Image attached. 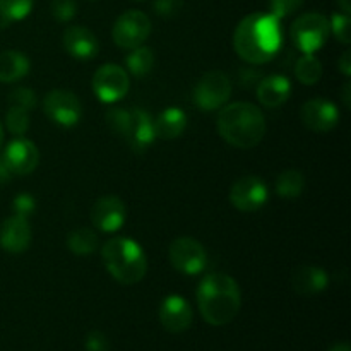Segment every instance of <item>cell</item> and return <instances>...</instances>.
<instances>
[{"label": "cell", "mask_w": 351, "mask_h": 351, "mask_svg": "<svg viewBox=\"0 0 351 351\" xmlns=\"http://www.w3.org/2000/svg\"><path fill=\"white\" fill-rule=\"evenodd\" d=\"M50 10L58 23H69L77 14V3L75 0H51Z\"/></svg>", "instance_id": "31"}, {"label": "cell", "mask_w": 351, "mask_h": 351, "mask_svg": "<svg viewBox=\"0 0 351 351\" xmlns=\"http://www.w3.org/2000/svg\"><path fill=\"white\" fill-rule=\"evenodd\" d=\"M91 2H98V0H91Z\"/></svg>", "instance_id": "43"}, {"label": "cell", "mask_w": 351, "mask_h": 351, "mask_svg": "<svg viewBox=\"0 0 351 351\" xmlns=\"http://www.w3.org/2000/svg\"><path fill=\"white\" fill-rule=\"evenodd\" d=\"M170 263L178 273L195 276L201 274L208 266V254L202 243L192 237H180L173 240L168 249Z\"/></svg>", "instance_id": "9"}, {"label": "cell", "mask_w": 351, "mask_h": 351, "mask_svg": "<svg viewBox=\"0 0 351 351\" xmlns=\"http://www.w3.org/2000/svg\"><path fill=\"white\" fill-rule=\"evenodd\" d=\"M5 127L14 136L23 137L29 129V112L17 106H9L5 113Z\"/></svg>", "instance_id": "28"}, {"label": "cell", "mask_w": 351, "mask_h": 351, "mask_svg": "<svg viewBox=\"0 0 351 351\" xmlns=\"http://www.w3.org/2000/svg\"><path fill=\"white\" fill-rule=\"evenodd\" d=\"M105 119L110 130L117 134L134 153H146L156 139L153 117L144 110L112 106L106 110Z\"/></svg>", "instance_id": "5"}, {"label": "cell", "mask_w": 351, "mask_h": 351, "mask_svg": "<svg viewBox=\"0 0 351 351\" xmlns=\"http://www.w3.org/2000/svg\"><path fill=\"white\" fill-rule=\"evenodd\" d=\"M93 91L103 103H117L129 93L130 79L123 67L117 64H105L93 75Z\"/></svg>", "instance_id": "10"}, {"label": "cell", "mask_w": 351, "mask_h": 351, "mask_svg": "<svg viewBox=\"0 0 351 351\" xmlns=\"http://www.w3.org/2000/svg\"><path fill=\"white\" fill-rule=\"evenodd\" d=\"M127 71L136 77H144L153 71L154 65V51L149 47H137L130 50V53L125 57Z\"/></svg>", "instance_id": "24"}, {"label": "cell", "mask_w": 351, "mask_h": 351, "mask_svg": "<svg viewBox=\"0 0 351 351\" xmlns=\"http://www.w3.org/2000/svg\"><path fill=\"white\" fill-rule=\"evenodd\" d=\"M329 351H351V350H350L348 343H338V345L332 346V348Z\"/></svg>", "instance_id": "40"}, {"label": "cell", "mask_w": 351, "mask_h": 351, "mask_svg": "<svg viewBox=\"0 0 351 351\" xmlns=\"http://www.w3.org/2000/svg\"><path fill=\"white\" fill-rule=\"evenodd\" d=\"M153 7L158 16L171 19V17L178 16V12L184 7V0H154Z\"/></svg>", "instance_id": "33"}, {"label": "cell", "mask_w": 351, "mask_h": 351, "mask_svg": "<svg viewBox=\"0 0 351 351\" xmlns=\"http://www.w3.org/2000/svg\"><path fill=\"white\" fill-rule=\"evenodd\" d=\"M31 243V225L24 216H9L0 226V247L5 252L21 254Z\"/></svg>", "instance_id": "18"}, {"label": "cell", "mask_w": 351, "mask_h": 351, "mask_svg": "<svg viewBox=\"0 0 351 351\" xmlns=\"http://www.w3.org/2000/svg\"><path fill=\"white\" fill-rule=\"evenodd\" d=\"M2 160L12 175H29L40 163V151L29 139L17 137L5 147Z\"/></svg>", "instance_id": "15"}, {"label": "cell", "mask_w": 351, "mask_h": 351, "mask_svg": "<svg viewBox=\"0 0 351 351\" xmlns=\"http://www.w3.org/2000/svg\"><path fill=\"white\" fill-rule=\"evenodd\" d=\"M2 144H3V129L2 125H0V147H2Z\"/></svg>", "instance_id": "41"}, {"label": "cell", "mask_w": 351, "mask_h": 351, "mask_svg": "<svg viewBox=\"0 0 351 351\" xmlns=\"http://www.w3.org/2000/svg\"><path fill=\"white\" fill-rule=\"evenodd\" d=\"M197 305L208 324L216 328L230 324L242 305L239 283L228 274H206L197 287Z\"/></svg>", "instance_id": "2"}, {"label": "cell", "mask_w": 351, "mask_h": 351, "mask_svg": "<svg viewBox=\"0 0 351 351\" xmlns=\"http://www.w3.org/2000/svg\"><path fill=\"white\" fill-rule=\"evenodd\" d=\"M160 322L168 332H184L191 328L192 324V308L191 304L180 295H170L165 298L160 305Z\"/></svg>", "instance_id": "16"}, {"label": "cell", "mask_w": 351, "mask_h": 351, "mask_svg": "<svg viewBox=\"0 0 351 351\" xmlns=\"http://www.w3.org/2000/svg\"><path fill=\"white\" fill-rule=\"evenodd\" d=\"M137 2H144V0H137Z\"/></svg>", "instance_id": "42"}, {"label": "cell", "mask_w": 351, "mask_h": 351, "mask_svg": "<svg viewBox=\"0 0 351 351\" xmlns=\"http://www.w3.org/2000/svg\"><path fill=\"white\" fill-rule=\"evenodd\" d=\"M290 33L293 43L297 45L302 53H315L328 41L329 34H331V26L324 14L307 12L293 21Z\"/></svg>", "instance_id": "6"}, {"label": "cell", "mask_w": 351, "mask_h": 351, "mask_svg": "<svg viewBox=\"0 0 351 351\" xmlns=\"http://www.w3.org/2000/svg\"><path fill=\"white\" fill-rule=\"evenodd\" d=\"M7 101H9V106H17V108H23V110H27V112H31V110H34V106H36L38 98L36 95H34L33 89L17 88L14 89V91H10Z\"/></svg>", "instance_id": "30"}, {"label": "cell", "mask_w": 351, "mask_h": 351, "mask_svg": "<svg viewBox=\"0 0 351 351\" xmlns=\"http://www.w3.org/2000/svg\"><path fill=\"white\" fill-rule=\"evenodd\" d=\"M29 72V60L26 55L16 50L0 53V82H16Z\"/></svg>", "instance_id": "22"}, {"label": "cell", "mask_w": 351, "mask_h": 351, "mask_svg": "<svg viewBox=\"0 0 351 351\" xmlns=\"http://www.w3.org/2000/svg\"><path fill=\"white\" fill-rule=\"evenodd\" d=\"M329 26H331V33L335 34L336 40L343 45L351 43V19L350 14H332L331 21H329Z\"/></svg>", "instance_id": "29"}, {"label": "cell", "mask_w": 351, "mask_h": 351, "mask_svg": "<svg viewBox=\"0 0 351 351\" xmlns=\"http://www.w3.org/2000/svg\"><path fill=\"white\" fill-rule=\"evenodd\" d=\"M304 0H269V9L274 17L278 19H285V17L291 16L293 12H297L302 7Z\"/></svg>", "instance_id": "32"}, {"label": "cell", "mask_w": 351, "mask_h": 351, "mask_svg": "<svg viewBox=\"0 0 351 351\" xmlns=\"http://www.w3.org/2000/svg\"><path fill=\"white\" fill-rule=\"evenodd\" d=\"M305 189V178L302 171L298 170H287L280 173L276 178V192L280 197L295 199L302 195Z\"/></svg>", "instance_id": "26"}, {"label": "cell", "mask_w": 351, "mask_h": 351, "mask_svg": "<svg viewBox=\"0 0 351 351\" xmlns=\"http://www.w3.org/2000/svg\"><path fill=\"white\" fill-rule=\"evenodd\" d=\"M218 132L230 146L252 149L266 136V119L259 106L249 101L230 103L219 108Z\"/></svg>", "instance_id": "3"}, {"label": "cell", "mask_w": 351, "mask_h": 351, "mask_svg": "<svg viewBox=\"0 0 351 351\" xmlns=\"http://www.w3.org/2000/svg\"><path fill=\"white\" fill-rule=\"evenodd\" d=\"M62 45L65 51L77 60H91L99 51L98 38L84 26H69L62 34Z\"/></svg>", "instance_id": "17"}, {"label": "cell", "mask_w": 351, "mask_h": 351, "mask_svg": "<svg viewBox=\"0 0 351 351\" xmlns=\"http://www.w3.org/2000/svg\"><path fill=\"white\" fill-rule=\"evenodd\" d=\"M322 72L324 69H322L321 60L314 53H304L295 65V75L298 82L305 86L317 84L322 77Z\"/></svg>", "instance_id": "25"}, {"label": "cell", "mask_w": 351, "mask_h": 351, "mask_svg": "<svg viewBox=\"0 0 351 351\" xmlns=\"http://www.w3.org/2000/svg\"><path fill=\"white\" fill-rule=\"evenodd\" d=\"M338 69L341 71L343 75L350 77L351 75V51L346 50L345 53L338 58Z\"/></svg>", "instance_id": "36"}, {"label": "cell", "mask_w": 351, "mask_h": 351, "mask_svg": "<svg viewBox=\"0 0 351 351\" xmlns=\"http://www.w3.org/2000/svg\"><path fill=\"white\" fill-rule=\"evenodd\" d=\"M232 96V81L221 71H209L199 79L194 89V103L204 112L225 106Z\"/></svg>", "instance_id": "7"}, {"label": "cell", "mask_w": 351, "mask_h": 351, "mask_svg": "<svg viewBox=\"0 0 351 351\" xmlns=\"http://www.w3.org/2000/svg\"><path fill=\"white\" fill-rule=\"evenodd\" d=\"M338 5L341 7V10L345 14L351 12V0H338Z\"/></svg>", "instance_id": "39"}, {"label": "cell", "mask_w": 351, "mask_h": 351, "mask_svg": "<svg viewBox=\"0 0 351 351\" xmlns=\"http://www.w3.org/2000/svg\"><path fill=\"white\" fill-rule=\"evenodd\" d=\"M257 99L266 108H280L288 101L291 95V82L287 75L274 74L269 77H263L256 88Z\"/></svg>", "instance_id": "19"}, {"label": "cell", "mask_w": 351, "mask_h": 351, "mask_svg": "<svg viewBox=\"0 0 351 351\" xmlns=\"http://www.w3.org/2000/svg\"><path fill=\"white\" fill-rule=\"evenodd\" d=\"M281 47L283 27L273 14H249L240 21L233 34V48L247 64H266L280 53Z\"/></svg>", "instance_id": "1"}, {"label": "cell", "mask_w": 351, "mask_h": 351, "mask_svg": "<svg viewBox=\"0 0 351 351\" xmlns=\"http://www.w3.org/2000/svg\"><path fill=\"white\" fill-rule=\"evenodd\" d=\"M127 218L125 204L117 195H103L96 199L91 208V221L96 230L115 233L123 226Z\"/></svg>", "instance_id": "14"}, {"label": "cell", "mask_w": 351, "mask_h": 351, "mask_svg": "<svg viewBox=\"0 0 351 351\" xmlns=\"http://www.w3.org/2000/svg\"><path fill=\"white\" fill-rule=\"evenodd\" d=\"M269 197L267 185L263 178L256 175L242 177L230 189V202L235 209L243 213H252L263 208Z\"/></svg>", "instance_id": "12"}, {"label": "cell", "mask_w": 351, "mask_h": 351, "mask_svg": "<svg viewBox=\"0 0 351 351\" xmlns=\"http://www.w3.org/2000/svg\"><path fill=\"white\" fill-rule=\"evenodd\" d=\"M86 350L88 351H108L110 341L101 331H93L86 336Z\"/></svg>", "instance_id": "35"}, {"label": "cell", "mask_w": 351, "mask_h": 351, "mask_svg": "<svg viewBox=\"0 0 351 351\" xmlns=\"http://www.w3.org/2000/svg\"><path fill=\"white\" fill-rule=\"evenodd\" d=\"M12 209H14V215L27 218V216L33 215V211L36 209V201H34L33 195L19 194L16 195V199H14Z\"/></svg>", "instance_id": "34"}, {"label": "cell", "mask_w": 351, "mask_h": 351, "mask_svg": "<svg viewBox=\"0 0 351 351\" xmlns=\"http://www.w3.org/2000/svg\"><path fill=\"white\" fill-rule=\"evenodd\" d=\"M300 119L308 130L326 134L331 132L339 122V110L329 99L314 98L302 105Z\"/></svg>", "instance_id": "13"}, {"label": "cell", "mask_w": 351, "mask_h": 351, "mask_svg": "<svg viewBox=\"0 0 351 351\" xmlns=\"http://www.w3.org/2000/svg\"><path fill=\"white\" fill-rule=\"evenodd\" d=\"M343 101H345L346 108L351 106V82L346 81L345 86H343Z\"/></svg>", "instance_id": "38"}, {"label": "cell", "mask_w": 351, "mask_h": 351, "mask_svg": "<svg viewBox=\"0 0 351 351\" xmlns=\"http://www.w3.org/2000/svg\"><path fill=\"white\" fill-rule=\"evenodd\" d=\"M33 3L34 0H0V26L5 27L27 17Z\"/></svg>", "instance_id": "27"}, {"label": "cell", "mask_w": 351, "mask_h": 351, "mask_svg": "<svg viewBox=\"0 0 351 351\" xmlns=\"http://www.w3.org/2000/svg\"><path fill=\"white\" fill-rule=\"evenodd\" d=\"M10 177H12V173H10V170L7 168V165L3 163L2 156H0V187H2V185H5L7 182L10 180Z\"/></svg>", "instance_id": "37"}, {"label": "cell", "mask_w": 351, "mask_h": 351, "mask_svg": "<svg viewBox=\"0 0 351 351\" xmlns=\"http://www.w3.org/2000/svg\"><path fill=\"white\" fill-rule=\"evenodd\" d=\"M329 285V276L322 267L300 266L291 274V287L298 295L311 297L324 291Z\"/></svg>", "instance_id": "20"}, {"label": "cell", "mask_w": 351, "mask_h": 351, "mask_svg": "<svg viewBox=\"0 0 351 351\" xmlns=\"http://www.w3.org/2000/svg\"><path fill=\"white\" fill-rule=\"evenodd\" d=\"M151 34V19L143 10H127L113 24L112 36L117 47L132 50L141 47Z\"/></svg>", "instance_id": "8"}, {"label": "cell", "mask_w": 351, "mask_h": 351, "mask_svg": "<svg viewBox=\"0 0 351 351\" xmlns=\"http://www.w3.org/2000/svg\"><path fill=\"white\" fill-rule=\"evenodd\" d=\"M98 235L91 228L72 230L67 235V247L75 256H89L98 249Z\"/></svg>", "instance_id": "23"}, {"label": "cell", "mask_w": 351, "mask_h": 351, "mask_svg": "<svg viewBox=\"0 0 351 351\" xmlns=\"http://www.w3.org/2000/svg\"><path fill=\"white\" fill-rule=\"evenodd\" d=\"M154 136L163 141L177 139L187 127V113L180 108H167L153 120Z\"/></svg>", "instance_id": "21"}, {"label": "cell", "mask_w": 351, "mask_h": 351, "mask_svg": "<svg viewBox=\"0 0 351 351\" xmlns=\"http://www.w3.org/2000/svg\"><path fill=\"white\" fill-rule=\"evenodd\" d=\"M103 264L120 285H136L146 276L147 259L143 247L127 237L110 239L101 249Z\"/></svg>", "instance_id": "4"}, {"label": "cell", "mask_w": 351, "mask_h": 351, "mask_svg": "<svg viewBox=\"0 0 351 351\" xmlns=\"http://www.w3.org/2000/svg\"><path fill=\"white\" fill-rule=\"evenodd\" d=\"M43 112L51 122L62 127H72L81 120L82 106L77 96L67 89H53L43 99Z\"/></svg>", "instance_id": "11"}]
</instances>
